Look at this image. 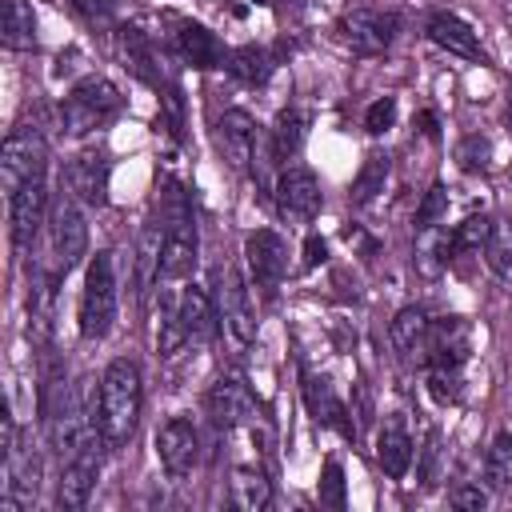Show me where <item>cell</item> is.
Returning <instances> with one entry per match:
<instances>
[{"instance_id": "1", "label": "cell", "mask_w": 512, "mask_h": 512, "mask_svg": "<svg viewBox=\"0 0 512 512\" xmlns=\"http://www.w3.org/2000/svg\"><path fill=\"white\" fill-rule=\"evenodd\" d=\"M140 364L128 356H116L100 376V440L108 448H124L140 424Z\"/></svg>"}, {"instance_id": "2", "label": "cell", "mask_w": 512, "mask_h": 512, "mask_svg": "<svg viewBox=\"0 0 512 512\" xmlns=\"http://www.w3.org/2000/svg\"><path fill=\"white\" fill-rule=\"evenodd\" d=\"M120 92L112 80L104 76H84L60 104V120H64V132L68 136H88L96 132L100 124H108L116 112H120Z\"/></svg>"}, {"instance_id": "3", "label": "cell", "mask_w": 512, "mask_h": 512, "mask_svg": "<svg viewBox=\"0 0 512 512\" xmlns=\"http://www.w3.org/2000/svg\"><path fill=\"white\" fill-rule=\"evenodd\" d=\"M116 320V268L112 252H96L84 272V296H80V336L100 340L108 336Z\"/></svg>"}, {"instance_id": "4", "label": "cell", "mask_w": 512, "mask_h": 512, "mask_svg": "<svg viewBox=\"0 0 512 512\" xmlns=\"http://www.w3.org/2000/svg\"><path fill=\"white\" fill-rule=\"evenodd\" d=\"M44 164H48V144L36 128H16L4 148H0V184L8 192V200L28 184V180H40L44 176Z\"/></svg>"}, {"instance_id": "5", "label": "cell", "mask_w": 512, "mask_h": 512, "mask_svg": "<svg viewBox=\"0 0 512 512\" xmlns=\"http://www.w3.org/2000/svg\"><path fill=\"white\" fill-rule=\"evenodd\" d=\"M88 252V224L80 216V208L72 200H56L52 216H48V256H52V276L60 280L64 272H72Z\"/></svg>"}, {"instance_id": "6", "label": "cell", "mask_w": 512, "mask_h": 512, "mask_svg": "<svg viewBox=\"0 0 512 512\" xmlns=\"http://www.w3.org/2000/svg\"><path fill=\"white\" fill-rule=\"evenodd\" d=\"M396 28H400L396 12L368 8V4L348 8V12L336 20L340 40H344L352 52H360V56H380V52H388L392 40H396Z\"/></svg>"}, {"instance_id": "7", "label": "cell", "mask_w": 512, "mask_h": 512, "mask_svg": "<svg viewBox=\"0 0 512 512\" xmlns=\"http://www.w3.org/2000/svg\"><path fill=\"white\" fill-rule=\"evenodd\" d=\"M212 288H216L212 300H216V312H220L224 332L232 336L236 348H248V344L256 340V316H252V304H248V292H244L240 276L224 264V268H216Z\"/></svg>"}, {"instance_id": "8", "label": "cell", "mask_w": 512, "mask_h": 512, "mask_svg": "<svg viewBox=\"0 0 512 512\" xmlns=\"http://www.w3.org/2000/svg\"><path fill=\"white\" fill-rule=\"evenodd\" d=\"M244 256H248V268H252L256 288H260L264 296H272V292L280 288L284 272H288V248H284V240H280L272 228H260V232L248 236Z\"/></svg>"}, {"instance_id": "9", "label": "cell", "mask_w": 512, "mask_h": 512, "mask_svg": "<svg viewBox=\"0 0 512 512\" xmlns=\"http://www.w3.org/2000/svg\"><path fill=\"white\" fill-rule=\"evenodd\" d=\"M208 416L216 420V428H240L256 420V396L248 392V384L240 376H220L208 388Z\"/></svg>"}, {"instance_id": "10", "label": "cell", "mask_w": 512, "mask_h": 512, "mask_svg": "<svg viewBox=\"0 0 512 512\" xmlns=\"http://www.w3.org/2000/svg\"><path fill=\"white\" fill-rule=\"evenodd\" d=\"M156 452H160V464L172 480H184L192 468H196V456H200V440H196V428L188 416H172L160 436H156Z\"/></svg>"}, {"instance_id": "11", "label": "cell", "mask_w": 512, "mask_h": 512, "mask_svg": "<svg viewBox=\"0 0 512 512\" xmlns=\"http://www.w3.org/2000/svg\"><path fill=\"white\" fill-rule=\"evenodd\" d=\"M276 208L288 220L308 224L320 212V180L308 168H284L276 180Z\"/></svg>"}, {"instance_id": "12", "label": "cell", "mask_w": 512, "mask_h": 512, "mask_svg": "<svg viewBox=\"0 0 512 512\" xmlns=\"http://www.w3.org/2000/svg\"><path fill=\"white\" fill-rule=\"evenodd\" d=\"M96 472H100V456H96V444L76 452L72 460H64V472H60V484H56V504L64 512H80L96 488Z\"/></svg>"}, {"instance_id": "13", "label": "cell", "mask_w": 512, "mask_h": 512, "mask_svg": "<svg viewBox=\"0 0 512 512\" xmlns=\"http://www.w3.org/2000/svg\"><path fill=\"white\" fill-rule=\"evenodd\" d=\"M68 188H72L76 200L100 208L108 200V152L84 148L80 156H72V164H68Z\"/></svg>"}, {"instance_id": "14", "label": "cell", "mask_w": 512, "mask_h": 512, "mask_svg": "<svg viewBox=\"0 0 512 512\" xmlns=\"http://www.w3.org/2000/svg\"><path fill=\"white\" fill-rule=\"evenodd\" d=\"M176 316H180V324H184V332H188L192 344H208V340H216V332L224 328V324H220V312H216V300H212L204 288H196V284H188V288L180 292Z\"/></svg>"}, {"instance_id": "15", "label": "cell", "mask_w": 512, "mask_h": 512, "mask_svg": "<svg viewBox=\"0 0 512 512\" xmlns=\"http://www.w3.org/2000/svg\"><path fill=\"white\" fill-rule=\"evenodd\" d=\"M388 336H392V344H396V352H400L404 360H412V364H428L432 320H428V312H424V308H416V304L400 308V312L392 316Z\"/></svg>"}, {"instance_id": "16", "label": "cell", "mask_w": 512, "mask_h": 512, "mask_svg": "<svg viewBox=\"0 0 512 512\" xmlns=\"http://www.w3.org/2000/svg\"><path fill=\"white\" fill-rule=\"evenodd\" d=\"M8 208H12V240H16V248H28L32 236L40 232V224H44V212H48L44 176H40V180H28V184L8 200Z\"/></svg>"}, {"instance_id": "17", "label": "cell", "mask_w": 512, "mask_h": 512, "mask_svg": "<svg viewBox=\"0 0 512 512\" xmlns=\"http://www.w3.org/2000/svg\"><path fill=\"white\" fill-rule=\"evenodd\" d=\"M220 148H224V156L240 168V172H252L256 164V120L248 116V112H240V108H232V112H224L220 116Z\"/></svg>"}, {"instance_id": "18", "label": "cell", "mask_w": 512, "mask_h": 512, "mask_svg": "<svg viewBox=\"0 0 512 512\" xmlns=\"http://www.w3.org/2000/svg\"><path fill=\"white\" fill-rule=\"evenodd\" d=\"M468 352H472V332H468V324L460 316L432 324L428 364H436V368H460L468 360Z\"/></svg>"}, {"instance_id": "19", "label": "cell", "mask_w": 512, "mask_h": 512, "mask_svg": "<svg viewBox=\"0 0 512 512\" xmlns=\"http://www.w3.org/2000/svg\"><path fill=\"white\" fill-rule=\"evenodd\" d=\"M428 40H432L436 48L452 52V56L484 60V48H480V40H476L472 24H464V20H460V16H452V12H436V16L428 20Z\"/></svg>"}, {"instance_id": "20", "label": "cell", "mask_w": 512, "mask_h": 512, "mask_svg": "<svg viewBox=\"0 0 512 512\" xmlns=\"http://www.w3.org/2000/svg\"><path fill=\"white\" fill-rule=\"evenodd\" d=\"M176 48L180 56L192 64V68H216L224 64V44L216 40V32H208L204 24H192V20H180L176 24Z\"/></svg>"}, {"instance_id": "21", "label": "cell", "mask_w": 512, "mask_h": 512, "mask_svg": "<svg viewBox=\"0 0 512 512\" xmlns=\"http://www.w3.org/2000/svg\"><path fill=\"white\" fill-rule=\"evenodd\" d=\"M304 404H308V412L316 416V424H328V428H340L344 436H352L356 440V424H348L344 416V404L336 400V392L328 388V380H316V376H304Z\"/></svg>"}, {"instance_id": "22", "label": "cell", "mask_w": 512, "mask_h": 512, "mask_svg": "<svg viewBox=\"0 0 512 512\" xmlns=\"http://www.w3.org/2000/svg\"><path fill=\"white\" fill-rule=\"evenodd\" d=\"M160 256H164V224H148L136 244V296L144 300L148 288L160 280Z\"/></svg>"}, {"instance_id": "23", "label": "cell", "mask_w": 512, "mask_h": 512, "mask_svg": "<svg viewBox=\"0 0 512 512\" xmlns=\"http://www.w3.org/2000/svg\"><path fill=\"white\" fill-rule=\"evenodd\" d=\"M376 460H380V468L392 480H400L408 472V464H412V440H408V432H404L400 420H388L384 432L376 436Z\"/></svg>"}, {"instance_id": "24", "label": "cell", "mask_w": 512, "mask_h": 512, "mask_svg": "<svg viewBox=\"0 0 512 512\" xmlns=\"http://www.w3.org/2000/svg\"><path fill=\"white\" fill-rule=\"evenodd\" d=\"M0 40H4V48H12V52L36 48V12H32L28 0H4Z\"/></svg>"}, {"instance_id": "25", "label": "cell", "mask_w": 512, "mask_h": 512, "mask_svg": "<svg viewBox=\"0 0 512 512\" xmlns=\"http://www.w3.org/2000/svg\"><path fill=\"white\" fill-rule=\"evenodd\" d=\"M120 60H124V68H132L144 84H152V88H160L164 80H160V72L152 68L156 64V56H152V48H148V40L140 36V28H120Z\"/></svg>"}, {"instance_id": "26", "label": "cell", "mask_w": 512, "mask_h": 512, "mask_svg": "<svg viewBox=\"0 0 512 512\" xmlns=\"http://www.w3.org/2000/svg\"><path fill=\"white\" fill-rule=\"evenodd\" d=\"M232 504L244 512H260L272 504V484L260 468H232Z\"/></svg>"}, {"instance_id": "27", "label": "cell", "mask_w": 512, "mask_h": 512, "mask_svg": "<svg viewBox=\"0 0 512 512\" xmlns=\"http://www.w3.org/2000/svg\"><path fill=\"white\" fill-rule=\"evenodd\" d=\"M304 136H308V112L304 108H284L272 124V152L280 160H292L304 148Z\"/></svg>"}, {"instance_id": "28", "label": "cell", "mask_w": 512, "mask_h": 512, "mask_svg": "<svg viewBox=\"0 0 512 512\" xmlns=\"http://www.w3.org/2000/svg\"><path fill=\"white\" fill-rule=\"evenodd\" d=\"M388 168H392V160H388V152H372L364 164H360V172H356V180H352V204L356 208H364V204H372L380 192H384V180H388Z\"/></svg>"}, {"instance_id": "29", "label": "cell", "mask_w": 512, "mask_h": 512, "mask_svg": "<svg viewBox=\"0 0 512 512\" xmlns=\"http://www.w3.org/2000/svg\"><path fill=\"white\" fill-rule=\"evenodd\" d=\"M224 68H228L236 80H244V84H264L268 72H272V60H268V52H264L260 44H240V48L228 52Z\"/></svg>"}, {"instance_id": "30", "label": "cell", "mask_w": 512, "mask_h": 512, "mask_svg": "<svg viewBox=\"0 0 512 512\" xmlns=\"http://www.w3.org/2000/svg\"><path fill=\"white\" fill-rule=\"evenodd\" d=\"M484 476L492 488H512V432H500L484 456Z\"/></svg>"}, {"instance_id": "31", "label": "cell", "mask_w": 512, "mask_h": 512, "mask_svg": "<svg viewBox=\"0 0 512 512\" xmlns=\"http://www.w3.org/2000/svg\"><path fill=\"white\" fill-rule=\"evenodd\" d=\"M488 236H492V220L488 216H468L464 224L452 228V248L456 252H484Z\"/></svg>"}, {"instance_id": "32", "label": "cell", "mask_w": 512, "mask_h": 512, "mask_svg": "<svg viewBox=\"0 0 512 512\" xmlns=\"http://www.w3.org/2000/svg\"><path fill=\"white\" fill-rule=\"evenodd\" d=\"M484 256H488V264H492V272L496 276H512V228L508 224H492V236H488V244H484Z\"/></svg>"}, {"instance_id": "33", "label": "cell", "mask_w": 512, "mask_h": 512, "mask_svg": "<svg viewBox=\"0 0 512 512\" xmlns=\"http://www.w3.org/2000/svg\"><path fill=\"white\" fill-rule=\"evenodd\" d=\"M444 216H448V192H444V184H432V188L424 192L420 208H416V228H432V224H440Z\"/></svg>"}, {"instance_id": "34", "label": "cell", "mask_w": 512, "mask_h": 512, "mask_svg": "<svg viewBox=\"0 0 512 512\" xmlns=\"http://www.w3.org/2000/svg\"><path fill=\"white\" fill-rule=\"evenodd\" d=\"M156 344H160V356H176L184 344H192V340H188V332H184V324H180V316H176V308H168V312H164Z\"/></svg>"}, {"instance_id": "35", "label": "cell", "mask_w": 512, "mask_h": 512, "mask_svg": "<svg viewBox=\"0 0 512 512\" xmlns=\"http://www.w3.org/2000/svg\"><path fill=\"white\" fill-rule=\"evenodd\" d=\"M488 156H492L488 136H468V140L456 148V160H460L464 172H484V168H488Z\"/></svg>"}, {"instance_id": "36", "label": "cell", "mask_w": 512, "mask_h": 512, "mask_svg": "<svg viewBox=\"0 0 512 512\" xmlns=\"http://www.w3.org/2000/svg\"><path fill=\"white\" fill-rule=\"evenodd\" d=\"M428 388L440 404H456L460 400V368H436L432 364V376H428Z\"/></svg>"}, {"instance_id": "37", "label": "cell", "mask_w": 512, "mask_h": 512, "mask_svg": "<svg viewBox=\"0 0 512 512\" xmlns=\"http://www.w3.org/2000/svg\"><path fill=\"white\" fill-rule=\"evenodd\" d=\"M320 504L328 508H344V468L336 460H324V476H320Z\"/></svg>"}, {"instance_id": "38", "label": "cell", "mask_w": 512, "mask_h": 512, "mask_svg": "<svg viewBox=\"0 0 512 512\" xmlns=\"http://www.w3.org/2000/svg\"><path fill=\"white\" fill-rule=\"evenodd\" d=\"M392 120H396V100H392V96L372 100L368 112H364V128H368L372 136H380L384 128H392Z\"/></svg>"}, {"instance_id": "39", "label": "cell", "mask_w": 512, "mask_h": 512, "mask_svg": "<svg viewBox=\"0 0 512 512\" xmlns=\"http://www.w3.org/2000/svg\"><path fill=\"white\" fill-rule=\"evenodd\" d=\"M84 20H92V24H112V16H116V8H112V0H68Z\"/></svg>"}, {"instance_id": "40", "label": "cell", "mask_w": 512, "mask_h": 512, "mask_svg": "<svg viewBox=\"0 0 512 512\" xmlns=\"http://www.w3.org/2000/svg\"><path fill=\"white\" fill-rule=\"evenodd\" d=\"M452 504L456 508H468V512H484L488 508V492H480L476 484H456L452 488Z\"/></svg>"}, {"instance_id": "41", "label": "cell", "mask_w": 512, "mask_h": 512, "mask_svg": "<svg viewBox=\"0 0 512 512\" xmlns=\"http://www.w3.org/2000/svg\"><path fill=\"white\" fill-rule=\"evenodd\" d=\"M320 260H324V240L308 236V244H304V268H312V264H320Z\"/></svg>"}, {"instance_id": "42", "label": "cell", "mask_w": 512, "mask_h": 512, "mask_svg": "<svg viewBox=\"0 0 512 512\" xmlns=\"http://www.w3.org/2000/svg\"><path fill=\"white\" fill-rule=\"evenodd\" d=\"M256 4H264V0H256Z\"/></svg>"}, {"instance_id": "43", "label": "cell", "mask_w": 512, "mask_h": 512, "mask_svg": "<svg viewBox=\"0 0 512 512\" xmlns=\"http://www.w3.org/2000/svg\"><path fill=\"white\" fill-rule=\"evenodd\" d=\"M292 4H296V0H292Z\"/></svg>"}]
</instances>
